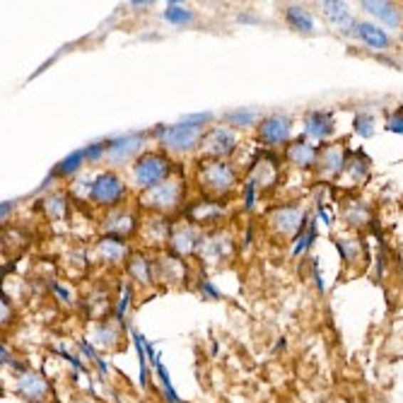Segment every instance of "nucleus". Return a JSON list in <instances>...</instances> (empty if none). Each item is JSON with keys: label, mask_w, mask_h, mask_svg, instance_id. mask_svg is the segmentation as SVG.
I'll use <instances>...</instances> for the list:
<instances>
[{"label": "nucleus", "mask_w": 403, "mask_h": 403, "mask_svg": "<svg viewBox=\"0 0 403 403\" xmlns=\"http://www.w3.org/2000/svg\"><path fill=\"white\" fill-rule=\"evenodd\" d=\"M123 196H126V184H123V179L116 172H102L92 182L90 201H95L97 206L114 208L123 201Z\"/></svg>", "instance_id": "nucleus-6"}, {"label": "nucleus", "mask_w": 403, "mask_h": 403, "mask_svg": "<svg viewBox=\"0 0 403 403\" xmlns=\"http://www.w3.org/2000/svg\"><path fill=\"white\" fill-rule=\"evenodd\" d=\"M258 121V111L256 109H234L225 114L227 126H237V128H249Z\"/></svg>", "instance_id": "nucleus-29"}, {"label": "nucleus", "mask_w": 403, "mask_h": 403, "mask_svg": "<svg viewBox=\"0 0 403 403\" xmlns=\"http://www.w3.org/2000/svg\"><path fill=\"white\" fill-rule=\"evenodd\" d=\"M172 172H174V162L164 152H145L131 167L133 186L140 191H150L172 179Z\"/></svg>", "instance_id": "nucleus-1"}, {"label": "nucleus", "mask_w": 403, "mask_h": 403, "mask_svg": "<svg viewBox=\"0 0 403 403\" xmlns=\"http://www.w3.org/2000/svg\"><path fill=\"white\" fill-rule=\"evenodd\" d=\"M343 172H348L352 184H362L370 177V157L362 150L348 152V162H345Z\"/></svg>", "instance_id": "nucleus-21"}, {"label": "nucleus", "mask_w": 403, "mask_h": 403, "mask_svg": "<svg viewBox=\"0 0 403 403\" xmlns=\"http://www.w3.org/2000/svg\"><path fill=\"white\" fill-rule=\"evenodd\" d=\"M307 222L309 218L295 206H283L271 213V225L278 234H283V237H297V232H300Z\"/></svg>", "instance_id": "nucleus-8"}, {"label": "nucleus", "mask_w": 403, "mask_h": 403, "mask_svg": "<svg viewBox=\"0 0 403 403\" xmlns=\"http://www.w3.org/2000/svg\"><path fill=\"white\" fill-rule=\"evenodd\" d=\"M145 237L150 241H164L172 237V225L164 215H152L145 225Z\"/></svg>", "instance_id": "nucleus-27"}, {"label": "nucleus", "mask_w": 403, "mask_h": 403, "mask_svg": "<svg viewBox=\"0 0 403 403\" xmlns=\"http://www.w3.org/2000/svg\"><path fill=\"white\" fill-rule=\"evenodd\" d=\"M97 253L102 261L109 263H121L123 258L128 256V246L123 237H116V234H104L102 241L97 244Z\"/></svg>", "instance_id": "nucleus-17"}, {"label": "nucleus", "mask_w": 403, "mask_h": 403, "mask_svg": "<svg viewBox=\"0 0 403 403\" xmlns=\"http://www.w3.org/2000/svg\"><path fill=\"white\" fill-rule=\"evenodd\" d=\"M155 276L164 278V281H179L184 278V261L177 253H164L162 258L155 261Z\"/></svg>", "instance_id": "nucleus-20"}, {"label": "nucleus", "mask_w": 403, "mask_h": 403, "mask_svg": "<svg viewBox=\"0 0 403 403\" xmlns=\"http://www.w3.org/2000/svg\"><path fill=\"white\" fill-rule=\"evenodd\" d=\"M343 218L352 227H362V225H367V222L372 220V213H370V208L365 206L362 201H357V198H350V201L343 206Z\"/></svg>", "instance_id": "nucleus-23"}, {"label": "nucleus", "mask_w": 403, "mask_h": 403, "mask_svg": "<svg viewBox=\"0 0 403 403\" xmlns=\"http://www.w3.org/2000/svg\"><path fill=\"white\" fill-rule=\"evenodd\" d=\"M83 162H88V159H85V150L70 152V155H68V157L63 159V162H61V164L51 172V177H73V174H75V172L80 169V167H83Z\"/></svg>", "instance_id": "nucleus-28"}, {"label": "nucleus", "mask_w": 403, "mask_h": 403, "mask_svg": "<svg viewBox=\"0 0 403 403\" xmlns=\"http://www.w3.org/2000/svg\"><path fill=\"white\" fill-rule=\"evenodd\" d=\"M44 210H46L48 218H53V220L63 218V215L68 213V208H66V196H63V194H53V196H48V198H46V203H44Z\"/></svg>", "instance_id": "nucleus-34"}, {"label": "nucleus", "mask_w": 403, "mask_h": 403, "mask_svg": "<svg viewBox=\"0 0 403 403\" xmlns=\"http://www.w3.org/2000/svg\"><path fill=\"white\" fill-rule=\"evenodd\" d=\"M321 10H324L326 20L333 22L340 29H348L345 24H352V15H350L348 3H340V0L331 3V0H326V3H321Z\"/></svg>", "instance_id": "nucleus-22"}, {"label": "nucleus", "mask_w": 403, "mask_h": 403, "mask_svg": "<svg viewBox=\"0 0 403 403\" xmlns=\"http://www.w3.org/2000/svg\"><path fill=\"white\" fill-rule=\"evenodd\" d=\"M145 145V133H131V135H121V138L109 140V152L107 159L111 164H121L126 159L140 157V147Z\"/></svg>", "instance_id": "nucleus-9"}, {"label": "nucleus", "mask_w": 403, "mask_h": 403, "mask_svg": "<svg viewBox=\"0 0 403 403\" xmlns=\"http://www.w3.org/2000/svg\"><path fill=\"white\" fill-rule=\"evenodd\" d=\"M155 372H157L159 382H162V396L167 399V403H184V401L177 396L174 387H172V380H169V375H167L164 365H162V362H157V365H155Z\"/></svg>", "instance_id": "nucleus-33"}, {"label": "nucleus", "mask_w": 403, "mask_h": 403, "mask_svg": "<svg viewBox=\"0 0 403 403\" xmlns=\"http://www.w3.org/2000/svg\"><path fill=\"white\" fill-rule=\"evenodd\" d=\"M365 12H370L372 17L382 20L384 24H389L392 29H399L403 22V12L396 3H382V0H367V3H360Z\"/></svg>", "instance_id": "nucleus-15"}, {"label": "nucleus", "mask_w": 403, "mask_h": 403, "mask_svg": "<svg viewBox=\"0 0 403 403\" xmlns=\"http://www.w3.org/2000/svg\"><path fill=\"white\" fill-rule=\"evenodd\" d=\"M302 126H305V138L314 142L328 140L336 131V121H333L331 111H309L302 119Z\"/></svg>", "instance_id": "nucleus-10"}, {"label": "nucleus", "mask_w": 403, "mask_h": 403, "mask_svg": "<svg viewBox=\"0 0 403 403\" xmlns=\"http://www.w3.org/2000/svg\"><path fill=\"white\" fill-rule=\"evenodd\" d=\"M83 150H85V159H88V162H97V159H102L104 155L109 152V140H97L92 142V145L83 147Z\"/></svg>", "instance_id": "nucleus-35"}, {"label": "nucleus", "mask_w": 403, "mask_h": 403, "mask_svg": "<svg viewBox=\"0 0 403 403\" xmlns=\"http://www.w3.org/2000/svg\"><path fill=\"white\" fill-rule=\"evenodd\" d=\"M244 191H246V194H244V208H246V210H251L253 206H256V186L246 182Z\"/></svg>", "instance_id": "nucleus-40"}, {"label": "nucleus", "mask_w": 403, "mask_h": 403, "mask_svg": "<svg viewBox=\"0 0 403 403\" xmlns=\"http://www.w3.org/2000/svg\"><path fill=\"white\" fill-rule=\"evenodd\" d=\"M314 281H316V288H319V293H324V278H321V273H319V263L314 261Z\"/></svg>", "instance_id": "nucleus-42"}, {"label": "nucleus", "mask_w": 403, "mask_h": 403, "mask_svg": "<svg viewBox=\"0 0 403 403\" xmlns=\"http://www.w3.org/2000/svg\"><path fill=\"white\" fill-rule=\"evenodd\" d=\"M10 210H12V203H3V218H8Z\"/></svg>", "instance_id": "nucleus-45"}, {"label": "nucleus", "mask_w": 403, "mask_h": 403, "mask_svg": "<svg viewBox=\"0 0 403 403\" xmlns=\"http://www.w3.org/2000/svg\"><path fill=\"white\" fill-rule=\"evenodd\" d=\"M157 133V142L169 152H177V155H186L191 150H196L198 145L203 142V128L198 126H189L184 121H177L172 126H157L155 128Z\"/></svg>", "instance_id": "nucleus-3"}, {"label": "nucleus", "mask_w": 403, "mask_h": 403, "mask_svg": "<svg viewBox=\"0 0 403 403\" xmlns=\"http://www.w3.org/2000/svg\"><path fill=\"white\" fill-rule=\"evenodd\" d=\"M319 218H321V222H324V225H331V213H328L326 210V206H319Z\"/></svg>", "instance_id": "nucleus-43"}, {"label": "nucleus", "mask_w": 403, "mask_h": 403, "mask_svg": "<svg viewBox=\"0 0 403 403\" xmlns=\"http://www.w3.org/2000/svg\"><path fill=\"white\" fill-rule=\"evenodd\" d=\"M239 145V135L227 126H218L210 128V131L203 135L201 142V155L203 159H225L229 157Z\"/></svg>", "instance_id": "nucleus-5"}, {"label": "nucleus", "mask_w": 403, "mask_h": 403, "mask_svg": "<svg viewBox=\"0 0 403 403\" xmlns=\"http://www.w3.org/2000/svg\"><path fill=\"white\" fill-rule=\"evenodd\" d=\"M17 389H20V394L29 401H41L48 394L46 380L41 375H36V372H22V375L17 377Z\"/></svg>", "instance_id": "nucleus-16"}, {"label": "nucleus", "mask_w": 403, "mask_h": 403, "mask_svg": "<svg viewBox=\"0 0 403 403\" xmlns=\"http://www.w3.org/2000/svg\"><path fill=\"white\" fill-rule=\"evenodd\" d=\"M285 17H288V24L293 29H297V32H314V20H312V15L305 10V8H300V5H290L288 10H285Z\"/></svg>", "instance_id": "nucleus-26"}, {"label": "nucleus", "mask_w": 403, "mask_h": 403, "mask_svg": "<svg viewBox=\"0 0 403 403\" xmlns=\"http://www.w3.org/2000/svg\"><path fill=\"white\" fill-rule=\"evenodd\" d=\"M348 34L357 36L365 46L372 48V51H387L392 46V36H389L380 24L375 22H352V27L348 29Z\"/></svg>", "instance_id": "nucleus-11"}, {"label": "nucleus", "mask_w": 403, "mask_h": 403, "mask_svg": "<svg viewBox=\"0 0 403 403\" xmlns=\"http://www.w3.org/2000/svg\"><path fill=\"white\" fill-rule=\"evenodd\" d=\"M169 244H172V249H174L177 256H191V253L201 251L203 234H201V229L194 227V225H182L172 232Z\"/></svg>", "instance_id": "nucleus-12"}, {"label": "nucleus", "mask_w": 403, "mask_h": 403, "mask_svg": "<svg viewBox=\"0 0 403 403\" xmlns=\"http://www.w3.org/2000/svg\"><path fill=\"white\" fill-rule=\"evenodd\" d=\"M222 215V203H218V198H201L194 206L186 210V218L189 220H218Z\"/></svg>", "instance_id": "nucleus-19"}, {"label": "nucleus", "mask_w": 403, "mask_h": 403, "mask_svg": "<svg viewBox=\"0 0 403 403\" xmlns=\"http://www.w3.org/2000/svg\"><path fill=\"white\" fill-rule=\"evenodd\" d=\"M319 150L314 147L312 140H307L305 135H300L297 140H293L288 145V150H285V157L290 159L295 167H300V169H312V167L319 164Z\"/></svg>", "instance_id": "nucleus-14"}, {"label": "nucleus", "mask_w": 403, "mask_h": 403, "mask_svg": "<svg viewBox=\"0 0 403 403\" xmlns=\"http://www.w3.org/2000/svg\"><path fill=\"white\" fill-rule=\"evenodd\" d=\"M196 177L203 191H208L210 196H220L227 194L237 182V167L227 162V159H201Z\"/></svg>", "instance_id": "nucleus-2"}, {"label": "nucleus", "mask_w": 403, "mask_h": 403, "mask_svg": "<svg viewBox=\"0 0 403 403\" xmlns=\"http://www.w3.org/2000/svg\"><path fill=\"white\" fill-rule=\"evenodd\" d=\"M116 340V333H114V328H109V326H102L97 331V345H111Z\"/></svg>", "instance_id": "nucleus-39"}, {"label": "nucleus", "mask_w": 403, "mask_h": 403, "mask_svg": "<svg viewBox=\"0 0 403 403\" xmlns=\"http://www.w3.org/2000/svg\"><path fill=\"white\" fill-rule=\"evenodd\" d=\"M80 350L85 352V357H88V360H92V362H97V365H99V370H102V372H107V365H104V360L97 355V350L92 348V345L88 343V340H80Z\"/></svg>", "instance_id": "nucleus-38"}, {"label": "nucleus", "mask_w": 403, "mask_h": 403, "mask_svg": "<svg viewBox=\"0 0 403 403\" xmlns=\"http://www.w3.org/2000/svg\"><path fill=\"white\" fill-rule=\"evenodd\" d=\"M53 290H56V293H58L61 300H70V297H68V290H63V288H61V285H53Z\"/></svg>", "instance_id": "nucleus-44"}, {"label": "nucleus", "mask_w": 403, "mask_h": 403, "mask_svg": "<svg viewBox=\"0 0 403 403\" xmlns=\"http://www.w3.org/2000/svg\"><path fill=\"white\" fill-rule=\"evenodd\" d=\"M387 131L403 135V107H396L392 114L387 116Z\"/></svg>", "instance_id": "nucleus-36"}, {"label": "nucleus", "mask_w": 403, "mask_h": 403, "mask_svg": "<svg viewBox=\"0 0 403 403\" xmlns=\"http://www.w3.org/2000/svg\"><path fill=\"white\" fill-rule=\"evenodd\" d=\"M201 288H203V293H206L208 297H213V300H220V297H222V293H220V290L215 288V285L210 283V281H203Z\"/></svg>", "instance_id": "nucleus-41"}, {"label": "nucleus", "mask_w": 403, "mask_h": 403, "mask_svg": "<svg viewBox=\"0 0 403 403\" xmlns=\"http://www.w3.org/2000/svg\"><path fill=\"white\" fill-rule=\"evenodd\" d=\"M336 249H338L340 256H343L345 263H357L360 258L365 256V246L357 237H338Z\"/></svg>", "instance_id": "nucleus-25"}, {"label": "nucleus", "mask_w": 403, "mask_h": 403, "mask_svg": "<svg viewBox=\"0 0 403 403\" xmlns=\"http://www.w3.org/2000/svg\"><path fill=\"white\" fill-rule=\"evenodd\" d=\"M345 162H348V152H345V147L340 142H336V145H326L321 150L316 169H319V174L324 179H333L345 169Z\"/></svg>", "instance_id": "nucleus-13"}, {"label": "nucleus", "mask_w": 403, "mask_h": 403, "mask_svg": "<svg viewBox=\"0 0 403 403\" xmlns=\"http://www.w3.org/2000/svg\"><path fill=\"white\" fill-rule=\"evenodd\" d=\"M135 218L133 213H128V210H114V213H109L107 222H104V229H107V234H116V237H128V234L135 232Z\"/></svg>", "instance_id": "nucleus-18"}, {"label": "nucleus", "mask_w": 403, "mask_h": 403, "mask_svg": "<svg viewBox=\"0 0 403 403\" xmlns=\"http://www.w3.org/2000/svg\"><path fill=\"white\" fill-rule=\"evenodd\" d=\"M290 133H293V119L285 114H273L268 119L258 121L256 138L261 145L276 147V145H285L290 140Z\"/></svg>", "instance_id": "nucleus-7"}, {"label": "nucleus", "mask_w": 403, "mask_h": 403, "mask_svg": "<svg viewBox=\"0 0 403 403\" xmlns=\"http://www.w3.org/2000/svg\"><path fill=\"white\" fill-rule=\"evenodd\" d=\"M133 336V345H135V352H138V362H140V387H147V350H145V343L147 340L142 338V333L138 331H131Z\"/></svg>", "instance_id": "nucleus-30"}, {"label": "nucleus", "mask_w": 403, "mask_h": 403, "mask_svg": "<svg viewBox=\"0 0 403 403\" xmlns=\"http://www.w3.org/2000/svg\"><path fill=\"white\" fill-rule=\"evenodd\" d=\"M155 261H150L147 256H142V253H135V256H131V261H128V276L133 278L135 283H150L155 276Z\"/></svg>", "instance_id": "nucleus-24"}, {"label": "nucleus", "mask_w": 403, "mask_h": 403, "mask_svg": "<svg viewBox=\"0 0 403 403\" xmlns=\"http://www.w3.org/2000/svg\"><path fill=\"white\" fill-rule=\"evenodd\" d=\"M164 20L172 22V24H189L191 20H194V12H191L189 8H184V5H179V3H167Z\"/></svg>", "instance_id": "nucleus-31"}, {"label": "nucleus", "mask_w": 403, "mask_h": 403, "mask_svg": "<svg viewBox=\"0 0 403 403\" xmlns=\"http://www.w3.org/2000/svg\"><path fill=\"white\" fill-rule=\"evenodd\" d=\"M123 295H121V300H119V307H116V321H121L123 324V319H126V312H128V305H131V288L128 285H123Z\"/></svg>", "instance_id": "nucleus-37"}, {"label": "nucleus", "mask_w": 403, "mask_h": 403, "mask_svg": "<svg viewBox=\"0 0 403 403\" xmlns=\"http://www.w3.org/2000/svg\"><path fill=\"white\" fill-rule=\"evenodd\" d=\"M352 131H355L360 138H372L375 135V116L372 114H355V119H352Z\"/></svg>", "instance_id": "nucleus-32"}, {"label": "nucleus", "mask_w": 403, "mask_h": 403, "mask_svg": "<svg viewBox=\"0 0 403 403\" xmlns=\"http://www.w3.org/2000/svg\"><path fill=\"white\" fill-rule=\"evenodd\" d=\"M184 198V186L177 179H167L164 184L155 186L150 191H142L140 196V206L147 210H155V213H169V210H177L179 203Z\"/></svg>", "instance_id": "nucleus-4"}]
</instances>
